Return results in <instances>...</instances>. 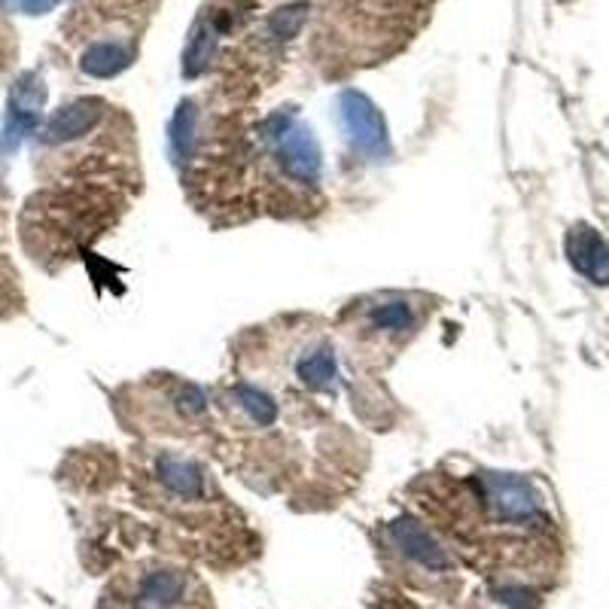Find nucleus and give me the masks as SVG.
Listing matches in <instances>:
<instances>
[{
	"label": "nucleus",
	"mask_w": 609,
	"mask_h": 609,
	"mask_svg": "<svg viewBox=\"0 0 609 609\" xmlns=\"http://www.w3.org/2000/svg\"><path fill=\"white\" fill-rule=\"evenodd\" d=\"M417 499L457 552L487 576H527V567L552 558V521L525 479L475 472L448 482L433 475Z\"/></svg>",
	"instance_id": "f257e3e1"
},
{
	"label": "nucleus",
	"mask_w": 609,
	"mask_h": 609,
	"mask_svg": "<svg viewBox=\"0 0 609 609\" xmlns=\"http://www.w3.org/2000/svg\"><path fill=\"white\" fill-rule=\"evenodd\" d=\"M138 460V457H135ZM138 499L177 527L217 537L241 530L238 509L226 499L210 472L189 455L168 448H143L135 467Z\"/></svg>",
	"instance_id": "f03ea898"
},
{
	"label": "nucleus",
	"mask_w": 609,
	"mask_h": 609,
	"mask_svg": "<svg viewBox=\"0 0 609 609\" xmlns=\"http://www.w3.org/2000/svg\"><path fill=\"white\" fill-rule=\"evenodd\" d=\"M248 342L241 351L244 381H256L265 390H335V342L323 320L280 318L268 326H256Z\"/></svg>",
	"instance_id": "7ed1b4c3"
},
{
	"label": "nucleus",
	"mask_w": 609,
	"mask_h": 609,
	"mask_svg": "<svg viewBox=\"0 0 609 609\" xmlns=\"http://www.w3.org/2000/svg\"><path fill=\"white\" fill-rule=\"evenodd\" d=\"M429 296L421 292H375L351 302L338 318V342L360 372L388 369L402 347L412 345L421 326L433 318Z\"/></svg>",
	"instance_id": "20e7f679"
},
{
	"label": "nucleus",
	"mask_w": 609,
	"mask_h": 609,
	"mask_svg": "<svg viewBox=\"0 0 609 609\" xmlns=\"http://www.w3.org/2000/svg\"><path fill=\"white\" fill-rule=\"evenodd\" d=\"M125 429L156 439H198L214 427L210 402L198 384L177 375H150L116 397Z\"/></svg>",
	"instance_id": "39448f33"
},
{
	"label": "nucleus",
	"mask_w": 609,
	"mask_h": 609,
	"mask_svg": "<svg viewBox=\"0 0 609 609\" xmlns=\"http://www.w3.org/2000/svg\"><path fill=\"white\" fill-rule=\"evenodd\" d=\"M95 609H217L208 582L174 558H138L113 573Z\"/></svg>",
	"instance_id": "423d86ee"
},
{
	"label": "nucleus",
	"mask_w": 609,
	"mask_h": 609,
	"mask_svg": "<svg viewBox=\"0 0 609 609\" xmlns=\"http://www.w3.org/2000/svg\"><path fill=\"white\" fill-rule=\"evenodd\" d=\"M570 253L573 256H588V263H582L579 268L588 277H595L597 284H607L609 280V250L604 248V241L591 232V229H573L570 235Z\"/></svg>",
	"instance_id": "0eeeda50"
},
{
	"label": "nucleus",
	"mask_w": 609,
	"mask_h": 609,
	"mask_svg": "<svg viewBox=\"0 0 609 609\" xmlns=\"http://www.w3.org/2000/svg\"><path fill=\"white\" fill-rule=\"evenodd\" d=\"M58 0H19V7L25 10V13H46L49 7H56Z\"/></svg>",
	"instance_id": "6e6552de"
}]
</instances>
